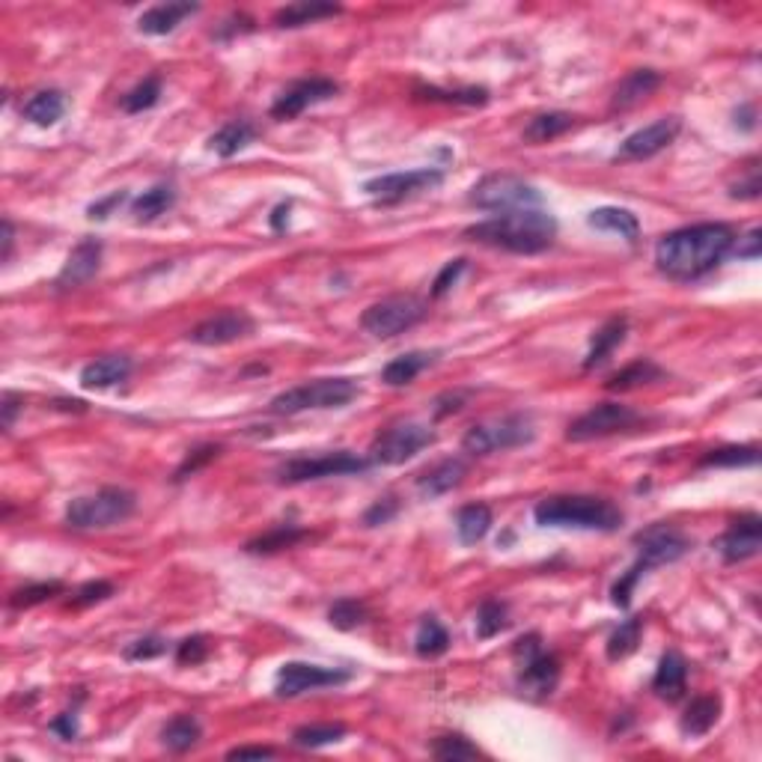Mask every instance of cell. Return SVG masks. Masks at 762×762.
I'll return each instance as SVG.
<instances>
[{
	"instance_id": "obj_1",
	"label": "cell",
	"mask_w": 762,
	"mask_h": 762,
	"mask_svg": "<svg viewBox=\"0 0 762 762\" xmlns=\"http://www.w3.org/2000/svg\"><path fill=\"white\" fill-rule=\"evenodd\" d=\"M736 248V230L727 224H694L667 233L655 245V265L670 280H700Z\"/></svg>"
},
{
	"instance_id": "obj_2",
	"label": "cell",
	"mask_w": 762,
	"mask_h": 762,
	"mask_svg": "<svg viewBox=\"0 0 762 762\" xmlns=\"http://www.w3.org/2000/svg\"><path fill=\"white\" fill-rule=\"evenodd\" d=\"M465 239L509 254H542L557 239V221L542 209H518L468 227Z\"/></svg>"
},
{
	"instance_id": "obj_3",
	"label": "cell",
	"mask_w": 762,
	"mask_h": 762,
	"mask_svg": "<svg viewBox=\"0 0 762 762\" xmlns=\"http://www.w3.org/2000/svg\"><path fill=\"white\" fill-rule=\"evenodd\" d=\"M542 527H575V530H617L623 524V509L608 498L593 495H554L533 509Z\"/></svg>"
},
{
	"instance_id": "obj_4",
	"label": "cell",
	"mask_w": 762,
	"mask_h": 762,
	"mask_svg": "<svg viewBox=\"0 0 762 762\" xmlns=\"http://www.w3.org/2000/svg\"><path fill=\"white\" fill-rule=\"evenodd\" d=\"M361 393L358 381L352 379H316L298 387H289L271 399V414H301V411H322V408H343Z\"/></svg>"
},
{
	"instance_id": "obj_5",
	"label": "cell",
	"mask_w": 762,
	"mask_h": 762,
	"mask_svg": "<svg viewBox=\"0 0 762 762\" xmlns=\"http://www.w3.org/2000/svg\"><path fill=\"white\" fill-rule=\"evenodd\" d=\"M137 509V495L128 489L108 486L96 495H84L69 501L66 507V524L75 530H105L114 524H123Z\"/></svg>"
},
{
	"instance_id": "obj_6",
	"label": "cell",
	"mask_w": 762,
	"mask_h": 762,
	"mask_svg": "<svg viewBox=\"0 0 762 762\" xmlns=\"http://www.w3.org/2000/svg\"><path fill=\"white\" fill-rule=\"evenodd\" d=\"M533 438H536V426L527 414H504V417L471 426L462 438V450L471 456H489V453L524 447Z\"/></svg>"
},
{
	"instance_id": "obj_7",
	"label": "cell",
	"mask_w": 762,
	"mask_h": 762,
	"mask_svg": "<svg viewBox=\"0 0 762 762\" xmlns=\"http://www.w3.org/2000/svg\"><path fill=\"white\" fill-rule=\"evenodd\" d=\"M468 203L477 206V209H486V212H518V209H539L542 203V194L524 182L521 176H512V173H489L483 176L471 194H468Z\"/></svg>"
},
{
	"instance_id": "obj_8",
	"label": "cell",
	"mask_w": 762,
	"mask_h": 762,
	"mask_svg": "<svg viewBox=\"0 0 762 762\" xmlns=\"http://www.w3.org/2000/svg\"><path fill=\"white\" fill-rule=\"evenodd\" d=\"M429 316V304L417 295H390L379 304L367 307L361 316V328L379 340L399 337L405 331H411L414 325H420Z\"/></svg>"
},
{
	"instance_id": "obj_9",
	"label": "cell",
	"mask_w": 762,
	"mask_h": 762,
	"mask_svg": "<svg viewBox=\"0 0 762 762\" xmlns=\"http://www.w3.org/2000/svg\"><path fill=\"white\" fill-rule=\"evenodd\" d=\"M370 459H361L349 450H337V453H322V456H295L286 465H280L277 480L280 483H310V480H322V477H346V474H364L370 471Z\"/></svg>"
},
{
	"instance_id": "obj_10",
	"label": "cell",
	"mask_w": 762,
	"mask_h": 762,
	"mask_svg": "<svg viewBox=\"0 0 762 762\" xmlns=\"http://www.w3.org/2000/svg\"><path fill=\"white\" fill-rule=\"evenodd\" d=\"M429 444H435V432L423 423H393L387 429H381L370 447V462L373 465H402L411 456H417L420 450H426Z\"/></svg>"
},
{
	"instance_id": "obj_11",
	"label": "cell",
	"mask_w": 762,
	"mask_h": 762,
	"mask_svg": "<svg viewBox=\"0 0 762 762\" xmlns=\"http://www.w3.org/2000/svg\"><path fill=\"white\" fill-rule=\"evenodd\" d=\"M643 417L635 408L623 405V402H599L590 411H584L578 420L569 423L566 429V441L584 444V441H596V438H608V435H620L635 429Z\"/></svg>"
},
{
	"instance_id": "obj_12",
	"label": "cell",
	"mask_w": 762,
	"mask_h": 762,
	"mask_svg": "<svg viewBox=\"0 0 762 762\" xmlns=\"http://www.w3.org/2000/svg\"><path fill=\"white\" fill-rule=\"evenodd\" d=\"M444 182V170L438 167H420V170H405V173H387L379 179H370L364 191L373 197L376 206H393L402 203L414 194L432 191Z\"/></svg>"
},
{
	"instance_id": "obj_13",
	"label": "cell",
	"mask_w": 762,
	"mask_h": 762,
	"mask_svg": "<svg viewBox=\"0 0 762 762\" xmlns=\"http://www.w3.org/2000/svg\"><path fill=\"white\" fill-rule=\"evenodd\" d=\"M352 673L349 670H334V667H319V664H307V661H286L277 670L274 679V694L277 697H298L304 691H319V688H334L349 682Z\"/></svg>"
},
{
	"instance_id": "obj_14",
	"label": "cell",
	"mask_w": 762,
	"mask_h": 762,
	"mask_svg": "<svg viewBox=\"0 0 762 762\" xmlns=\"http://www.w3.org/2000/svg\"><path fill=\"white\" fill-rule=\"evenodd\" d=\"M635 545L637 560L646 569H655V566H667V563H676L679 557H685L691 548V539L673 524H652L637 533Z\"/></svg>"
},
{
	"instance_id": "obj_15",
	"label": "cell",
	"mask_w": 762,
	"mask_h": 762,
	"mask_svg": "<svg viewBox=\"0 0 762 762\" xmlns=\"http://www.w3.org/2000/svg\"><path fill=\"white\" fill-rule=\"evenodd\" d=\"M337 93H340V87H337V81H331V78H322V75H316V78H301V81L289 84V87L277 96V102L271 105V117H274V120H295V117H301L307 108H313V105H319V102H328V99H334Z\"/></svg>"
},
{
	"instance_id": "obj_16",
	"label": "cell",
	"mask_w": 762,
	"mask_h": 762,
	"mask_svg": "<svg viewBox=\"0 0 762 762\" xmlns=\"http://www.w3.org/2000/svg\"><path fill=\"white\" fill-rule=\"evenodd\" d=\"M256 322L245 310H221L209 319H203L197 328L188 331V340L197 346H227L236 340H245L254 334Z\"/></svg>"
},
{
	"instance_id": "obj_17",
	"label": "cell",
	"mask_w": 762,
	"mask_h": 762,
	"mask_svg": "<svg viewBox=\"0 0 762 762\" xmlns=\"http://www.w3.org/2000/svg\"><path fill=\"white\" fill-rule=\"evenodd\" d=\"M682 131V120L679 117H664V120H655L652 126L640 128L635 134H629L620 149H617V161H643V158H652L658 155L661 149H667Z\"/></svg>"
},
{
	"instance_id": "obj_18",
	"label": "cell",
	"mask_w": 762,
	"mask_h": 762,
	"mask_svg": "<svg viewBox=\"0 0 762 762\" xmlns=\"http://www.w3.org/2000/svg\"><path fill=\"white\" fill-rule=\"evenodd\" d=\"M762 545V518L760 515H742L736 518L724 533L721 539L715 542L718 554L724 557V563H742V560H751L760 554Z\"/></svg>"
},
{
	"instance_id": "obj_19",
	"label": "cell",
	"mask_w": 762,
	"mask_h": 762,
	"mask_svg": "<svg viewBox=\"0 0 762 762\" xmlns=\"http://www.w3.org/2000/svg\"><path fill=\"white\" fill-rule=\"evenodd\" d=\"M102 268V242L99 239H84L78 242V248L69 254L66 265L60 268L54 286L60 292H69V289H78L84 283H90Z\"/></svg>"
},
{
	"instance_id": "obj_20",
	"label": "cell",
	"mask_w": 762,
	"mask_h": 762,
	"mask_svg": "<svg viewBox=\"0 0 762 762\" xmlns=\"http://www.w3.org/2000/svg\"><path fill=\"white\" fill-rule=\"evenodd\" d=\"M557 679H560V661H557V655H551L545 649L518 661V685H521V691H527L533 697H548L557 688Z\"/></svg>"
},
{
	"instance_id": "obj_21",
	"label": "cell",
	"mask_w": 762,
	"mask_h": 762,
	"mask_svg": "<svg viewBox=\"0 0 762 762\" xmlns=\"http://www.w3.org/2000/svg\"><path fill=\"white\" fill-rule=\"evenodd\" d=\"M465 477H468V462L453 456V459H444V462L432 465L429 471H423L417 477V489L423 498H441V495L459 489Z\"/></svg>"
},
{
	"instance_id": "obj_22",
	"label": "cell",
	"mask_w": 762,
	"mask_h": 762,
	"mask_svg": "<svg viewBox=\"0 0 762 762\" xmlns=\"http://www.w3.org/2000/svg\"><path fill=\"white\" fill-rule=\"evenodd\" d=\"M197 9H200L197 3H161V6H152V9H146L137 18V30L146 33V36H167L185 18H191Z\"/></svg>"
},
{
	"instance_id": "obj_23",
	"label": "cell",
	"mask_w": 762,
	"mask_h": 762,
	"mask_svg": "<svg viewBox=\"0 0 762 762\" xmlns=\"http://www.w3.org/2000/svg\"><path fill=\"white\" fill-rule=\"evenodd\" d=\"M626 334H629V319H626V316L608 319V322L593 334V340H590V352H587V358H584V370L590 373V370L602 367V364L623 346Z\"/></svg>"
},
{
	"instance_id": "obj_24",
	"label": "cell",
	"mask_w": 762,
	"mask_h": 762,
	"mask_svg": "<svg viewBox=\"0 0 762 762\" xmlns=\"http://www.w3.org/2000/svg\"><path fill=\"white\" fill-rule=\"evenodd\" d=\"M685 682H688V664L682 658V652L670 649L661 655L658 670L652 676V691L664 700H679L685 694Z\"/></svg>"
},
{
	"instance_id": "obj_25",
	"label": "cell",
	"mask_w": 762,
	"mask_h": 762,
	"mask_svg": "<svg viewBox=\"0 0 762 762\" xmlns=\"http://www.w3.org/2000/svg\"><path fill=\"white\" fill-rule=\"evenodd\" d=\"M131 376V358L126 355H105L96 358L81 370V387L87 390H108L114 384H123Z\"/></svg>"
},
{
	"instance_id": "obj_26",
	"label": "cell",
	"mask_w": 762,
	"mask_h": 762,
	"mask_svg": "<svg viewBox=\"0 0 762 762\" xmlns=\"http://www.w3.org/2000/svg\"><path fill=\"white\" fill-rule=\"evenodd\" d=\"M721 718V697L718 694H703V697H694L688 706H685V715L679 721V730L688 736V739H700L706 736Z\"/></svg>"
},
{
	"instance_id": "obj_27",
	"label": "cell",
	"mask_w": 762,
	"mask_h": 762,
	"mask_svg": "<svg viewBox=\"0 0 762 762\" xmlns=\"http://www.w3.org/2000/svg\"><path fill=\"white\" fill-rule=\"evenodd\" d=\"M658 87H661V75L655 69H635L632 75H626L620 81L611 111H632L643 99H649Z\"/></svg>"
},
{
	"instance_id": "obj_28",
	"label": "cell",
	"mask_w": 762,
	"mask_h": 762,
	"mask_svg": "<svg viewBox=\"0 0 762 762\" xmlns=\"http://www.w3.org/2000/svg\"><path fill=\"white\" fill-rule=\"evenodd\" d=\"M203 736V727L194 715L182 712V715H173L164 730H161V745L170 751V754H188L191 748H197Z\"/></svg>"
},
{
	"instance_id": "obj_29",
	"label": "cell",
	"mask_w": 762,
	"mask_h": 762,
	"mask_svg": "<svg viewBox=\"0 0 762 762\" xmlns=\"http://www.w3.org/2000/svg\"><path fill=\"white\" fill-rule=\"evenodd\" d=\"M590 227L602 230V233H617L620 239L626 242H637L640 239V221L637 215H632L629 209H617V206H602V209H593L590 218H587Z\"/></svg>"
},
{
	"instance_id": "obj_30",
	"label": "cell",
	"mask_w": 762,
	"mask_h": 762,
	"mask_svg": "<svg viewBox=\"0 0 762 762\" xmlns=\"http://www.w3.org/2000/svg\"><path fill=\"white\" fill-rule=\"evenodd\" d=\"M343 9L337 3H319V0H301V3H289L283 9L274 12V24L277 27H304V24H313L319 18H328V15H340Z\"/></svg>"
},
{
	"instance_id": "obj_31",
	"label": "cell",
	"mask_w": 762,
	"mask_h": 762,
	"mask_svg": "<svg viewBox=\"0 0 762 762\" xmlns=\"http://www.w3.org/2000/svg\"><path fill=\"white\" fill-rule=\"evenodd\" d=\"M21 114L33 126H54L66 114V96L60 90H39L36 96H30V102L21 108Z\"/></svg>"
},
{
	"instance_id": "obj_32",
	"label": "cell",
	"mask_w": 762,
	"mask_h": 762,
	"mask_svg": "<svg viewBox=\"0 0 762 762\" xmlns=\"http://www.w3.org/2000/svg\"><path fill=\"white\" fill-rule=\"evenodd\" d=\"M435 352H408V355H399L393 358L384 370H381V381L390 384V387H402V384H411L417 379L423 370H429L435 364Z\"/></svg>"
},
{
	"instance_id": "obj_33",
	"label": "cell",
	"mask_w": 762,
	"mask_h": 762,
	"mask_svg": "<svg viewBox=\"0 0 762 762\" xmlns=\"http://www.w3.org/2000/svg\"><path fill=\"white\" fill-rule=\"evenodd\" d=\"M256 128L248 120H230L227 126H221L209 137V149L218 152L221 158H233L239 155L248 143H254Z\"/></svg>"
},
{
	"instance_id": "obj_34",
	"label": "cell",
	"mask_w": 762,
	"mask_h": 762,
	"mask_svg": "<svg viewBox=\"0 0 762 762\" xmlns=\"http://www.w3.org/2000/svg\"><path fill=\"white\" fill-rule=\"evenodd\" d=\"M417 102H441V105H465V108H483L489 102L486 87H465V90H441V87H414Z\"/></svg>"
},
{
	"instance_id": "obj_35",
	"label": "cell",
	"mask_w": 762,
	"mask_h": 762,
	"mask_svg": "<svg viewBox=\"0 0 762 762\" xmlns=\"http://www.w3.org/2000/svg\"><path fill=\"white\" fill-rule=\"evenodd\" d=\"M176 203V188L173 185H152L149 191H143L134 203H131V215L140 221V224H149L155 218H161L167 209H173Z\"/></svg>"
},
{
	"instance_id": "obj_36",
	"label": "cell",
	"mask_w": 762,
	"mask_h": 762,
	"mask_svg": "<svg viewBox=\"0 0 762 762\" xmlns=\"http://www.w3.org/2000/svg\"><path fill=\"white\" fill-rule=\"evenodd\" d=\"M578 126V117H572V114H563V111H551V114H539V117H533L527 128H524V140L527 143H548V140H557V137H563L566 131H572V128Z\"/></svg>"
},
{
	"instance_id": "obj_37",
	"label": "cell",
	"mask_w": 762,
	"mask_h": 762,
	"mask_svg": "<svg viewBox=\"0 0 762 762\" xmlns=\"http://www.w3.org/2000/svg\"><path fill=\"white\" fill-rule=\"evenodd\" d=\"M492 530V509L486 504H468L456 515V533L462 545H477Z\"/></svg>"
},
{
	"instance_id": "obj_38",
	"label": "cell",
	"mask_w": 762,
	"mask_h": 762,
	"mask_svg": "<svg viewBox=\"0 0 762 762\" xmlns=\"http://www.w3.org/2000/svg\"><path fill=\"white\" fill-rule=\"evenodd\" d=\"M661 379H664V370H661L655 361L640 358V361H635V364L623 367L620 373H614L611 379L605 381V387H608V390H614V393H620V390H635V387L655 384V381H661Z\"/></svg>"
},
{
	"instance_id": "obj_39",
	"label": "cell",
	"mask_w": 762,
	"mask_h": 762,
	"mask_svg": "<svg viewBox=\"0 0 762 762\" xmlns=\"http://www.w3.org/2000/svg\"><path fill=\"white\" fill-rule=\"evenodd\" d=\"M304 536H307V530H301V527H295V524H277V527H271L268 533L251 539V542H248V551H251V554H274V551H283V548L301 542Z\"/></svg>"
},
{
	"instance_id": "obj_40",
	"label": "cell",
	"mask_w": 762,
	"mask_h": 762,
	"mask_svg": "<svg viewBox=\"0 0 762 762\" xmlns=\"http://www.w3.org/2000/svg\"><path fill=\"white\" fill-rule=\"evenodd\" d=\"M414 649L420 658H438L450 649V632L435 617H423L417 637H414Z\"/></svg>"
},
{
	"instance_id": "obj_41",
	"label": "cell",
	"mask_w": 762,
	"mask_h": 762,
	"mask_svg": "<svg viewBox=\"0 0 762 762\" xmlns=\"http://www.w3.org/2000/svg\"><path fill=\"white\" fill-rule=\"evenodd\" d=\"M66 587L63 581H39V584H27V587H18L9 593V608L15 611H27V608H36L42 602H51L54 596H60Z\"/></svg>"
},
{
	"instance_id": "obj_42",
	"label": "cell",
	"mask_w": 762,
	"mask_h": 762,
	"mask_svg": "<svg viewBox=\"0 0 762 762\" xmlns=\"http://www.w3.org/2000/svg\"><path fill=\"white\" fill-rule=\"evenodd\" d=\"M432 757L441 762H462L483 757V751L471 739H465L459 733H447V736H438L432 742Z\"/></svg>"
},
{
	"instance_id": "obj_43",
	"label": "cell",
	"mask_w": 762,
	"mask_h": 762,
	"mask_svg": "<svg viewBox=\"0 0 762 762\" xmlns=\"http://www.w3.org/2000/svg\"><path fill=\"white\" fill-rule=\"evenodd\" d=\"M760 462L757 447H721L700 459V468H751Z\"/></svg>"
},
{
	"instance_id": "obj_44",
	"label": "cell",
	"mask_w": 762,
	"mask_h": 762,
	"mask_svg": "<svg viewBox=\"0 0 762 762\" xmlns=\"http://www.w3.org/2000/svg\"><path fill=\"white\" fill-rule=\"evenodd\" d=\"M346 736V727L343 724H304L292 733V745L298 748H325V745H334Z\"/></svg>"
},
{
	"instance_id": "obj_45",
	"label": "cell",
	"mask_w": 762,
	"mask_h": 762,
	"mask_svg": "<svg viewBox=\"0 0 762 762\" xmlns=\"http://www.w3.org/2000/svg\"><path fill=\"white\" fill-rule=\"evenodd\" d=\"M640 635H643V620L640 617H629L626 623H620V629L608 637V658L611 661L629 658L637 649V643H640Z\"/></svg>"
},
{
	"instance_id": "obj_46",
	"label": "cell",
	"mask_w": 762,
	"mask_h": 762,
	"mask_svg": "<svg viewBox=\"0 0 762 762\" xmlns=\"http://www.w3.org/2000/svg\"><path fill=\"white\" fill-rule=\"evenodd\" d=\"M367 620H370V611H367V605L358 602V599H340V602H334L331 611H328V623H331L334 629H340V632H352V629L364 626Z\"/></svg>"
},
{
	"instance_id": "obj_47",
	"label": "cell",
	"mask_w": 762,
	"mask_h": 762,
	"mask_svg": "<svg viewBox=\"0 0 762 762\" xmlns=\"http://www.w3.org/2000/svg\"><path fill=\"white\" fill-rule=\"evenodd\" d=\"M158 99H161V78H158V75H149V78H143L128 96H123V111H126V114H143V111L155 108Z\"/></svg>"
},
{
	"instance_id": "obj_48",
	"label": "cell",
	"mask_w": 762,
	"mask_h": 762,
	"mask_svg": "<svg viewBox=\"0 0 762 762\" xmlns=\"http://www.w3.org/2000/svg\"><path fill=\"white\" fill-rule=\"evenodd\" d=\"M507 605L498 599H486L477 611V637L480 640H492L507 629Z\"/></svg>"
},
{
	"instance_id": "obj_49",
	"label": "cell",
	"mask_w": 762,
	"mask_h": 762,
	"mask_svg": "<svg viewBox=\"0 0 762 762\" xmlns=\"http://www.w3.org/2000/svg\"><path fill=\"white\" fill-rule=\"evenodd\" d=\"M221 456V447L218 444H203V447H197V450H191L188 456H185V462L176 468V474H173V480L176 483H182V480H188L191 474H197L200 468H206L209 462H215Z\"/></svg>"
},
{
	"instance_id": "obj_50",
	"label": "cell",
	"mask_w": 762,
	"mask_h": 762,
	"mask_svg": "<svg viewBox=\"0 0 762 762\" xmlns=\"http://www.w3.org/2000/svg\"><path fill=\"white\" fill-rule=\"evenodd\" d=\"M111 596H114V584L111 581H90V584L75 590L69 605L72 608H90V605H99V602H105Z\"/></svg>"
},
{
	"instance_id": "obj_51",
	"label": "cell",
	"mask_w": 762,
	"mask_h": 762,
	"mask_svg": "<svg viewBox=\"0 0 762 762\" xmlns=\"http://www.w3.org/2000/svg\"><path fill=\"white\" fill-rule=\"evenodd\" d=\"M209 649H212V646H209V637L206 635L185 637V640L176 646V661L185 664V667H188V664H191V667H194V664H203V661L209 658Z\"/></svg>"
},
{
	"instance_id": "obj_52",
	"label": "cell",
	"mask_w": 762,
	"mask_h": 762,
	"mask_svg": "<svg viewBox=\"0 0 762 762\" xmlns=\"http://www.w3.org/2000/svg\"><path fill=\"white\" fill-rule=\"evenodd\" d=\"M646 572H649V569H646V566L637 560L635 566H632V569H629V572H626V575H623V578L614 584V590H611V599H614V605H617V608H629V605H632V593H635L637 581H640Z\"/></svg>"
},
{
	"instance_id": "obj_53",
	"label": "cell",
	"mask_w": 762,
	"mask_h": 762,
	"mask_svg": "<svg viewBox=\"0 0 762 762\" xmlns=\"http://www.w3.org/2000/svg\"><path fill=\"white\" fill-rule=\"evenodd\" d=\"M164 649H167V640H164V637L149 635L137 637L134 643H128L126 649H123V655H126L128 661H149V658H158Z\"/></svg>"
},
{
	"instance_id": "obj_54",
	"label": "cell",
	"mask_w": 762,
	"mask_h": 762,
	"mask_svg": "<svg viewBox=\"0 0 762 762\" xmlns=\"http://www.w3.org/2000/svg\"><path fill=\"white\" fill-rule=\"evenodd\" d=\"M465 268H468V259H453V262H447V265L438 271L435 283H432V298L447 295V292L456 286V280L462 277V271H465Z\"/></svg>"
},
{
	"instance_id": "obj_55",
	"label": "cell",
	"mask_w": 762,
	"mask_h": 762,
	"mask_svg": "<svg viewBox=\"0 0 762 762\" xmlns=\"http://www.w3.org/2000/svg\"><path fill=\"white\" fill-rule=\"evenodd\" d=\"M396 512H399V498H396V495H387V498H379L373 507L364 512V524H367V527H379V524L393 521Z\"/></svg>"
},
{
	"instance_id": "obj_56",
	"label": "cell",
	"mask_w": 762,
	"mask_h": 762,
	"mask_svg": "<svg viewBox=\"0 0 762 762\" xmlns=\"http://www.w3.org/2000/svg\"><path fill=\"white\" fill-rule=\"evenodd\" d=\"M24 411V399L18 396V393H3V402H0V423H3V429L9 432L12 426H15V417Z\"/></svg>"
},
{
	"instance_id": "obj_57",
	"label": "cell",
	"mask_w": 762,
	"mask_h": 762,
	"mask_svg": "<svg viewBox=\"0 0 762 762\" xmlns=\"http://www.w3.org/2000/svg\"><path fill=\"white\" fill-rule=\"evenodd\" d=\"M760 191H762L760 170L754 167L748 179H742V182H736V185H733L730 197H736V200H757V197H760Z\"/></svg>"
},
{
	"instance_id": "obj_58",
	"label": "cell",
	"mask_w": 762,
	"mask_h": 762,
	"mask_svg": "<svg viewBox=\"0 0 762 762\" xmlns=\"http://www.w3.org/2000/svg\"><path fill=\"white\" fill-rule=\"evenodd\" d=\"M128 200L126 191H117V194H111V197H105V200H99V203H93L90 209H87V215L93 218V221H105L117 206H123Z\"/></svg>"
},
{
	"instance_id": "obj_59",
	"label": "cell",
	"mask_w": 762,
	"mask_h": 762,
	"mask_svg": "<svg viewBox=\"0 0 762 762\" xmlns=\"http://www.w3.org/2000/svg\"><path fill=\"white\" fill-rule=\"evenodd\" d=\"M51 730H54L60 739L72 742V739L78 736V715H75V709H72V712H63L60 718H54V721H51Z\"/></svg>"
},
{
	"instance_id": "obj_60",
	"label": "cell",
	"mask_w": 762,
	"mask_h": 762,
	"mask_svg": "<svg viewBox=\"0 0 762 762\" xmlns=\"http://www.w3.org/2000/svg\"><path fill=\"white\" fill-rule=\"evenodd\" d=\"M762 251V233L751 230L745 239H739V245L733 248V254H739V259H757Z\"/></svg>"
},
{
	"instance_id": "obj_61",
	"label": "cell",
	"mask_w": 762,
	"mask_h": 762,
	"mask_svg": "<svg viewBox=\"0 0 762 762\" xmlns=\"http://www.w3.org/2000/svg\"><path fill=\"white\" fill-rule=\"evenodd\" d=\"M274 757V748H262V745H245V748H233L227 754V760H268Z\"/></svg>"
},
{
	"instance_id": "obj_62",
	"label": "cell",
	"mask_w": 762,
	"mask_h": 762,
	"mask_svg": "<svg viewBox=\"0 0 762 762\" xmlns=\"http://www.w3.org/2000/svg\"><path fill=\"white\" fill-rule=\"evenodd\" d=\"M12 245H15V227H12V221H3V254H0L3 262H9Z\"/></svg>"
},
{
	"instance_id": "obj_63",
	"label": "cell",
	"mask_w": 762,
	"mask_h": 762,
	"mask_svg": "<svg viewBox=\"0 0 762 762\" xmlns=\"http://www.w3.org/2000/svg\"><path fill=\"white\" fill-rule=\"evenodd\" d=\"M283 212H289V206H277V209H274V218H271V227H274V230H283Z\"/></svg>"
}]
</instances>
